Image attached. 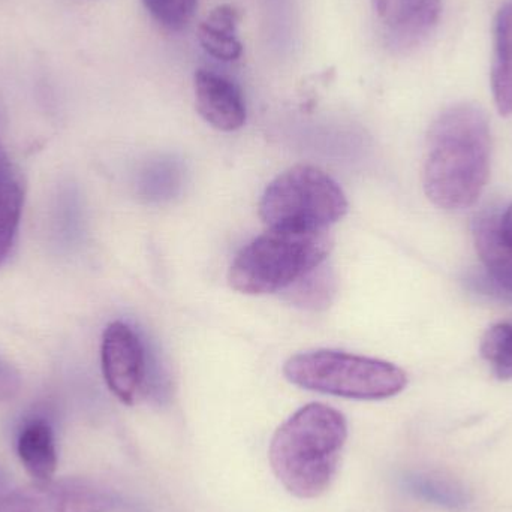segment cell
<instances>
[{"mask_svg":"<svg viewBox=\"0 0 512 512\" xmlns=\"http://www.w3.org/2000/svg\"><path fill=\"white\" fill-rule=\"evenodd\" d=\"M489 120L477 105L457 104L442 111L427 135L423 186L442 210L474 206L490 176Z\"/></svg>","mask_w":512,"mask_h":512,"instance_id":"obj_1","label":"cell"},{"mask_svg":"<svg viewBox=\"0 0 512 512\" xmlns=\"http://www.w3.org/2000/svg\"><path fill=\"white\" fill-rule=\"evenodd\" d=\"M346 439L343 414L324 403H310L274 433L268 450L271 469L295 498H319L333 484Z\"/></svg>","mask_w":512,"mask_h":512,"instance_id":"obj_2","label":"cell"},{"mask_svg":"<svg viewBox=\"0 0 512 512\" xmlns=\"http://www.w3.org/2000/svg\"><path fill=\"white\" fill-rule=\"evenodd\" d=\"M333 240L327 230L270 228L242 249L228 274L230 285L246 295L286 291L324 264Z\"/></svg>","mask_w":512,"mask_h":512,"instance_id":"obj_3","label":"cell"},{"mask_svg":"<svg viewBox=\"0 0 512 512\" xmlns=\"http://www.w3.org/2000/svg\"><path fill=\"white\" fill-rule=\"evenodd\" d=\"M283 375L303 390L355 400L390 399L408 385L396 364L333 349L292 355Z\"/></svg>","mask_w":512,"mask_h":512,"instance_id":"obj_4","label":"cell"},{"mask_svg":"<svg viewBox=\"0 0 512 512\" xmlns=\"http://www.w3.org/2000/svg\"><path fill=\"white\" fill-rule=\"evenodd\" d=\"M348 212L339 183L313 165H295L265 188L259 216L268 228L327 230Z\"/></svg>","mask_w":512,"mask_h":512,"instance_id":"obj_5","label":"cell"},{"mask_svg":"<svg viewBox=\"0 0 512 512\" xmlns=\"http://www.w3.org/2000/svg\"><path fill=\"white\" fill-rule=\"evenodd\" d=\"M113 493L87 480L36 481L0 496V512H110Z\"/></svg>","mask_w":512,"mask_h":512,"instance_id":"obj_6","label":"cell"},{"mask_svg":"<svg viewBox=\"0 0 512 512\" xmlns=\"http://www.w3.org/2000/svg\"><path fill=\"white\" fill-rule=\"evenodd\" d=\"M101 363L111 393L125 405L137 403L146 385V358L140 337L125 322L105 328Z\"/></svg>","mask_w":512,"mask_h":512,"instance_id":"obj_7","label":"cell"},{"mask_svg":"<svg viewBox=\"0 0 512 512\" xmlns=\"http://www.w3.org/2000/svg\"><path fill=\"white\" fill-rule=\"evenodd\" d=\"M388 47L396 51L420 45L438 24L441 0H372Z\"/></svg>","mask_w":512,"mask_h":512,"instance_id":"obj_8","label":"cell"},{"mask_svg":"<svg viewBox=\"0 0 512 512\" xmlns=\"http://www.w3.org/2000/svg\"><path fill=\"white\" fill-rule=\"evenodd\" d=\"M198 113L218 131L233 132L246 123V102L242 90L230 78L207 69L194 77Z\"/></svg>","mask_w":512,"mask_h":512,"instance_id":"obj_9","label":"cell"},{"mask_svg":"<svg viewBox=\"0 0 512 512\" xmlns=\"http://www.w3.org/2000/svg\"><path fill=\"white\" fill-rule=\"evenodd\" d=\"M23 206V177L0 144V267L17 239Z\"/></svg>","mask_w":512,"mask_h":512,"instance_id":"obj_10","label":"cell"},{"mask_svg":"<svg viewBox=\"0 0 512 512\" xmlns=\"http://www.w3.org/2000/svg\"><path fill=\"white\" fill-rule=\"evenodd\" d=\"M492 92L499 114L512 116V3H505L496 14Z\"/></svg>","mask_w":512,"mask_h":512,"instance_id":"obj_11","label":"cell"},{"mask_svg":"<svg viewBox=\"0 0 512 512\" xmlns=\"http://www.w3.org/2000/svg\"><path fill=\"white\" fill-rule=\"evenodd\" d=\"M475 248L490 277L512 292V246L499 233V216L484 213L474 225Z\"/></svg>","mask_w":512,"mask_h":512,"instance_id":"obj_12","label":"cell"},{"mask_svg":"<svg viewBox=\"0 0 512 512\" xmlns=\"http://www.w3.org/2000/svg\"><path fill=\"white\" fill-rule=\"evenodd\" d=\"M18 457L35 481L53 480L57 469L54 433L48 423L35 420L21 430L17 442Z\"/></svg>","mask_w":512,"mask_h":512,"instance_id":"obj_13","label":"cell"},{"mask_svg":"<svg viewBox=\"0 0 512 512\" xmlns=\"http://www.w3.org/2000/svg\"><path fill=\"white\" fill-rule=\"evenodd\" d=\"M240 14L233 5H219L198 27V39L204 50L222 62H234L243 54V44L237 38Z\"/></svg>","mask_w":512,"mask_h":512,"instance_id":"obj_14","label":"cell"},{"mask_svg":"<svg viewBox=\"0 0 512 512\" xmlns=\"http://www.w3.org/2000/svg\"><path fill=\"white\" fill-rule=\"evenodd\" d=\"M405 484L409 493L427 504L451 512H462L468 508V493L450 478L433 474H414L406 478Z\"/></svg>","mask_w":512,"mask_h":512,"instance_id":"obj_15","label":"cell"},{"mask_svg":"<svg viewBox=\"0 0 512 512\" xmlns=\"http://www.w3.org/2000/svg\"><path fill=\"white\" fill-rule=\"evenodd\" d=\"M336 294V280L333 273L319 265L315 270L301 277L286 289V298L301 309L321 310L330 306Z\"/></svg>","mask_w":512,"mask_h":512,"instance_id":"obj_16","label":"cell"},{"mask_svg":"<svg viewBox=\"0 0 512 512\" xmlns=\"http://www.w3.org/2000/svg\"><path fill=\"white\" fill-rule=\"evenodd\" d=\"M481 355L499 379H512V324L501 322L484 334Z\"/></svg>","mask_w":512,"mask_h":512,"instance_id":"obj_17","label":"cell"},{"mask_svg":"<svg viewBox=\"0 0 512 512\" xmlns=\"http://www.w3.org/2000/svg\"><path fill=\"white\" fill-rule=\"evenodd\" d=\"M149 14L165 29H185L198 8V0H141Z\"/></svg>","mask_w":512,"mask_h":512,"instance_id":"obj_18","label":"cell"},{"mask_svg":"<svg viewBox=\"0 0 512 512\" xmlns=\"http://www.w3.org/2000/svg\"><path fill=\"white\" fill-rule=\"evenodd\" d=\"M499 233L502 239L512 246V204L504 215L499 216Z\"/></svg>","mask_w":512,"mask_h":512,"instance_id":"obj_19","label":"cell"},{"mask_svg":"<svg viewBox=\"0 0 512 512\" xmlns=\"http://www.w3.org/2000/svg\"><path fill=\"white\" fill-rule=\"evenodd\" d=\"M3 486V478H2V475H0V487Z\"/></svg>","mask_w":512,"mask_h":512,"instance_id":"obj_20","label":"cell"}]
</instances>
